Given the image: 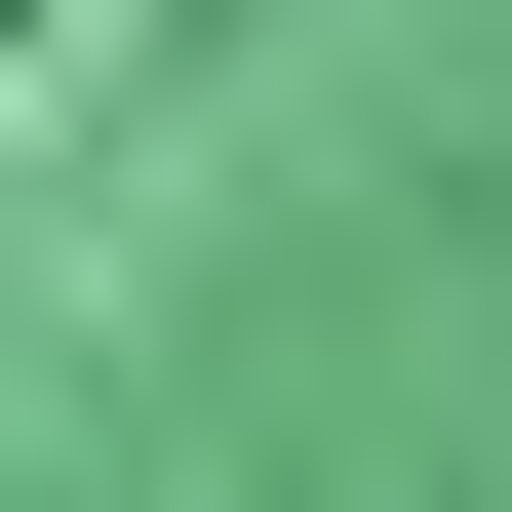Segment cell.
Masks as SVG:
<instances>
[{
	"label": "cell",
	"instance_id": "1",
	"mask_svg": "<svg viewBox=\"0 0 512 512\" xmlns=\"http://www.w3.org/2000/svg\"><path fill=\"white\" fill-rule=\"evenodd\" d=\"M0 40H40V0H0Z\"/></svg>",
	"mask_w": 512,
	"mask_h": 512
}]
</instances>
